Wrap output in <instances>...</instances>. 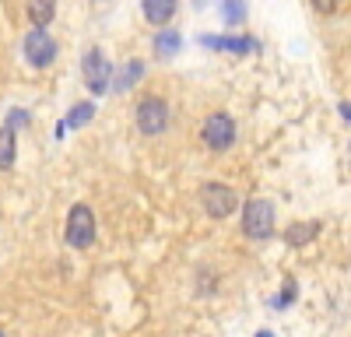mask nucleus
<instances>
[{
    "label": "nucleus",
    "mask_w": 351,
    "mask_h": 337,
    "mask_svg": "<svg viewBox=\"0 0 351 337\" xmlns=\"http://www.w3.org/2000/svg\"><path fill=\"white\" fill-rule=\"evenodd\" d=\"M243 232L250 239H271L274 236V204L263 201V197H253L243 208Z\"/></svg>",
    "instance_id": "obj_1"
},
{
    "label": "nucleus",
    "mask_w": 351,
    "mask_h": 337,
    "mask_svg": "<svg viewBox=\"0 0 351 337\" xmlns=\"http://www.w3.org/2000/svg\"><path fill=\"white\" fill-rule=\"evenodd\" d=\"M67 242L74 249H88L95 242V214L88 204H74L71 218H67Z\"/></svg>",
    "instance_id": "obj_2"
},
{
    "label": "nucleus",
    "mask_w": 351,
    "mask_h": 337,
    "mask_svg": "<svg viewBox=\"0 0 351 337\" xmlns=\"http://www.w3.org/2000/svg\"><path fill=\"white\" fill-rule=\"evenodd\" d=\"M165 123H169V105L162 102V99H144L141 105H137V130L141 134H148V137H155V134H162L165 130Z\"/></svg>",
    "instance_id": "obj_3"
},
{
    "label": "nucleus",
    "mask_w": 351,
    "mask_h": 337,
    "mask_svg": "<svg viewBox=\"0 0 351 337\" xmlns=\"http://www.w3.org/2000/svg\"><path fill=\"white\" fill-rule=\"evenodd\" d=\"M236 204H239V197H236L232 186H225V183L204 186V211H208L211 218H228L232 211H236Z\"/></svg>",
    "instance_id": "obj_4"
},
{
    "label": "nucleus",
    "mask_w": 351,
    "mask_h": 337,
    "mask_svg": "<svg viewBox=\"0 0 351 337\" xmlns=\"http://www.w3.org/2000/svg\"><path fill=\"white\" fill-rule=\"evenodd\" d=\"M232 140H236V123H232V116L215 112V116L204 120V145L208 148L225 151V148H232Z\"/></svg>",
    "instance_id": "obj_5"
},
{
    "label": "nucleus",
    "mask_w": 351,
    "mask_h": 337,
    "mask_svg": "<svg viewBox=\"0 0 351 337\" xmlns=\"http://www.w3.org/2000/svg\"><path fill=\"white\" fill-rule=\"evenodd\" d=\"M81 71H84V84L92 88V95H102L109 88V64H106L102 49H88Z\"/></svg>",
    "instance_id": "obj_6"
},
{
    "label": "nucleus",
    "mask_w": 351,
    "mask_h": 337,
    "mask_svg": "<svg viewBox=\"0 0 351 337\" xmlns=\"http://www.w3.org/2000/svg\"><path fill=\"white\" fill-rule=\"evenodd\" d=\"M53 56H56L53 39L43 32V28H32V32L25 36V60L32 64V67H49Z\"/></svg>",
    "instance_id": "obj_7"
},
{
    "label": "nucleus",
    "mask_w": 351,
    "mask_h": 337,
    "mask_svg": "<svg viewBox=\"0 0 351 337\" xmlns=\"http://www.w3.org/2000/svg\"><path fill=\"white\" fill-rule=\"evenodd\" d=\"M200 46L225 49V53H250V49H256L253 39H221V36H200Z\"/></svg>",
    "instance_id": "obj_8"
},
{
    "label": "nucleus",
    "mask_w": 351,
    "mask_h": 337,
    "mask_svg": "<svg viewBox=\"0 0 351 337\" xmlns=\"http://www.w3.org/2000/svg\"><path fill=\"white\" fill-rule=\"evenodd\" d=\"M176 14V0H144V18L152 25H165Z\"/></svg>",
    "instance_id": "obj_9"
},
{
    "label": "nucleus",
    "mask_w": 351,
    "mask_h": 337,
    "mask_svg": "<svg viewBox=\"0 0 351 337\" xmlns=\"http://www.w3.org/2000/svg\"><path fill=\"white\" fill-rule=\"evenodd\" d=\"M92 116H95V105H92V102H81V105H74V109H71V116H67L60 127H56V137H64L71 127H84Z\"/></svg>",
    "instance_id": "obj_10"
},
{
    "label": "nucleus",
    "mask_w": 351,
    "mask_h": 337,
    "mask_svg": "<svg viewBox=\"0 0 351 337\" xmlns=\"http://www.w3.org/2000/svg\"><path fill=\"white\" fill-rule=\"evenodd\" d=\"M53 11H56V0H28V18H32L36 28H46L53 21Z\"/></svg>",
    "instance_id": "obj_11"
},
{
    "label": "nucleus",
    "mask_w": 351,
    "mask_h": 337,
    "mask_svg": "<svg viewBox=\"0 0 351 337\" xmlns=\"http://www.w3.org/2000/svg\"><path fill=\"white\" fill-rule=\"evenodd\" d=\"M141 74H144V64L141 60H127V67L120 71V77H116V92H130L134 84L141 81Z\"/></svg>",
    "instance_id": "obj_12"
},
{
    "label": "nucleus",
    "mask_w": 351,
    "mask_h": 337,
    "mask_svg": "<svg viewBox=\"0 0 351 337\" xmlns=\"http://www.w3.org/2000/svg\"><path fill=\"white\" fill-rule=\"evenodd\" d=\"M155 49H158V56H172L176 49H180V32H162L155 39Z\"/></svg>",
    "instance_id": "obj_13"
},
{
    "label": "nucleus",
    "mask_w": 351,
    "mask_h": 337,
    "mask_svg": "<svg viewBox=\"0 0 351 337\" xmlns=\"http://www.w3.org/2000/svg\"><path fill=\"white\" fill-rule=\"evenodd\" d=\"M11 162H14V130L4 127V151H0V165L11 168Z\"/></svg>",
    "instance_id": "obj_14"
},
{
    "label": "nucleus",
    "mask_w": 351,
    "mask_h": 337,
    "mask_svg": "<svg viewBox=\"0 0 351 337\" xmlns=\"http://www.w3.org/2000/svg\"><path fill=\"white\" fill-rule=\"evenodd\" d=\"M295 295H299V285H295V281H285L281 295L274 299V309H285V305H291V302H295Z\"/></svg>",
    "instance_id": "obj_15"
},
{
    "label": "nucleus",
    "mask_w": 351,
    "mask_h": 337,
    "mask_svg": "<svg viewBox=\"0 0 351 337\" xmlns=\"http://www.w3.org/2000/svg\"><path fill=\"white\" fill-rule=\"evenodd\" d=\"M246 8H243V0H225V18L228 21H243Z\"/></svg>",
    "instance_id": "obj_16"
},
{
    "label": "nucleus",
    "mask_w": 351,
    "mask_h": 337,
    "mask_svg": "<svg viewBox=\"0 0 351 337\" xmlns=\"http://www.w3.org/2000/svg\"><path fill=\"white\" fill-rule=\"evenodd\" d=\"M309 236H316V225H306V229H295V232H291V242H306Z\"/></svg>",
    "instance_id": "obj_17"
},
{
    "label": "nucleus",
    "mask_w": 351,
    "mask_h": 337,
    "mask_svg": "<svg viewBox=\"0 0 351 337\" xmlns=\"http://www.w3.org/2000/svg\"><path fill=\"white\" fill-rule=\"evenodd\" d=\"M313 8H316L319 14H330V11L337 8V0H313Z\"/></svg>",
    "instance_id": "obj_18"
},
{
    "label": "nucleus",
    "mask_w": 351,
    "mask_h": 337,
    "mask_svg": "<svg viewBox=\"0 0 351 337\" xmlns=\"http://www.w3.org/2000/svg\"><path fill=\"white\" fill-rule=\"evenodd\" d=\"M341 116H344V120H351V102H344V105H341Z\"/></svg>",
    "instance_id": "obj_19"
},
{
    "label": "nucleus",
    "mask_w": 351,
    "mask_h": 337,
    "mask_svg": "<svg viewBox=\"0 0 351 337\" xmlns=\"http://www.w3.org/2000/svg\"><path fill=\"white\" fill-rule=\"evenodd\" d=\"M256 337H274V334H271V330H260V334H256Z\"/></svg>",
    "instance_id": "obj_20"
},
{
    "label": "nucleus",
    "mask_w": 351,
    "mask_h": 337,
    "mask_svg": "<svg viewBox=\"0 0 351 337\" xmlns=\"http://www.w3.org/2000/svg\"><path fill=\"white\" fill-rule=\"evenodd\" d=\"M193 4H197V8H204V0H193Z\"/></svg>",
    "instance_id": "obj_21"
}]
</instances>
